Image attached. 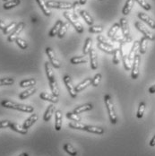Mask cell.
<instances>
[{"label":"cell","mask_w":155,"mask_h":156,"mask_svg":"<svg viewBox=\"0 0 155 156\" xmlns=\"http://www.w3.org/2000/svg\"><path fill=\"white\" fill-rule=\"evenodd\" d=\"M1 105L4 108H6V109H16V110H19V111L27 112V113H31L34 110V108L31 107V106L25 105V104H18L16 102L11 101H7V100H5V101H1Z\"/></svg>","instance_id":"6da1fadb"},{"label":"cell","mask_w":155,"mask_h":156,"mask_svg":"<svg viewBox=\"0 0 155 156\" xmlns=\"http://www.w3.org/2000/svg\"><path fill=\"white\" fill-rule=\"evenodd\" d=\"M104 102H105V105H106V108H107V111H108L111 124H113V125L117 124L118 117H117V114H116V110H115V108H114L112 99H111L109 94H106L104 96Z\"/></svg>","instance_id":"7a4b0ae2"},{"label":"cell","mask_w":155,"mask_h":156,"mask_svg":"<svg viewBox=\"0 0 155 156\" xmlns=\"http://www.w3.org/2000/svg\"><path fill=\"white\" fill-rule=\"evenodd\" d=\"M63 16L74 26V28L76 29V31H77L78 33H83V27L82 23L79 22V20H78L77 18H76L75 16H73V14L65 11V12H64Z\"/></svg>","instance_id":"3957f363"},{"label":"cell","mask_w":155,"mask_h":156,"mask_svg":"<svg viewBox=\"0 0 155 156\" xmlns=\"http://www.w3.org/2000/svg\"><path fill=\"white\" fill-rule=\"evenodd\" d=\"M48 7L49 8H57V9H71L73 8V4L69 2H60L55 0H48L46 2Z\"/></svg>","instance_id":"277c9868"},{"label":"cell","mask_w":155,"mask_h":156,"mask_svg":"<svg viewBox=\"0 0 155 156\" xmlns=\"http://www.w3.org/2000/svg\"><path fill=\"white\" fill-rule=\"evenodd\" d=\"M63 82H64V83H65V87H66L68 93L70 94V96H71L72 98H76V97L77 96V93H76V86L73 84V82H72L71 77H70L68 75L64 76V77H63Z\"/></svg>","instance_id":"5b68a950"},{"label":"cell","mask_w":155,"mask_h":156,"mask_svg":"<svg viewBox=\"0 0 155 156\" xmlns=\"http://www.w3.org/2000/svg\"><path fill=\"white\" fill-rule=\"evenodd\" d=\"M135 26H136V28L139 31H141L142 33H143V37H145V38H147L149 41H154L155 40V35L152 32V31H150V30H148L141 22H136V23H135Z\"/></svg>","instance_id":"8992f818"},{"label":"cell","mask_w":155,"mask_h":156,"mask_svg":"<svg viewBox=\"0 0 155 156\" xmlns=\"http://www.w3.org/2000/svg\"><path fill=\"white\" fill-rule=\"evenodd\" d=\"M140 63H141V57L140 55L136 54L132 64V72H131V77L132 79L136 80L139 76L140 70Z\"/></svg>","instance_id":"52a82bcc"},{"label":"cell","mask_w":155,"mask_h":156,"mask_svg":"<svg viewBox=\"0 0 155 156\" xmlns=\"http://www.w3.org/2000/svg\"><path fill=\"white\" fill-rule=\"evenodd\" d=\"M46 53L47 55H48V57L49 62L52 65V66L55 67V68H57V69L60 68L61 67V63L58 59V58L56 57L55 52L53 51V49L51 48L48 47L46 48Z\"/></svg>","instance_id":"ba28073f"},{"label":"cell","mask_w":155,"mask_h":156,"mask_svg":"<svg viewBox=\"0 0 155 156\" xmlns=\"http://www.w3.org/2000/svg\"><path fill=\"white\" fill-rule=\"evenodd\" d=\"M24 26H25V23H23V22L19 23L17 24V26L16 27V29L12 31L11 34L8 36L7 41H8V42H14V41H16V39L19 38L18 36L20 35V33H21L22 31L23 30Z\"/></svg>","instance_id":"9c48e42d"},{"label":"cell","mask_w":155,"mask_h":156,"mask_svg":"<svg viewBox=\"0 0 155 156\" xmlns=\"http://www.w3.org/2000/svg\"><path fill=\"white\" fill-rule=\"evenodd\" d=\"M138 18L141 21H143L145 23H147L151 28L155 29V21L148 15L144 14V13H139L138 14Z\"/></svg>","instance_id":"30bf717a"},{"label":"cell","mask_w":155,"mask_h":156,"mask_svg":"<svg viewBox=\"0 0 155 156\" xmlns=\"http://www.w3.org/2000/svg\"><path fill=\"white\" fill-rule=\"evenodd\" d=\"M90 62H91V68L93 70H96L98 68V56H97V52L95 49L92 48L90 51Z\"/></svg>","instance_id":"8fae6325"},{"label":"cell","mask_w":155,"mask_h":156,"mask_svg":"<svg viewBox=\"0 0 155 156\" xmlns=\"http://www.w3.org/2000/svg\"><path fill=\"white\" fill-rule=\"evenodd\" d=\"M92 78L88 77V78H85L83 82H81L79 84H77L76 86V93H80V92H82V91H83L86 87H88L89 85H92Z\"/></svg>","instance_id":"7c38bea8"},{"label":"cell","mask_w":155,"mask_h":156,"mask_svg":"<svg viewBox=\"0 0 155 156\" xmlns=\"http://www.w3.org/2000/svg\"><path fill=\"white\" fill-rule=\"evenodd\" d=\"M85 131L89 132V133H93V134H96V135H103L104 134V129L102 127L100 126H85L84 128Z\"/></svg>","instance_id":"4fadbf2b"},{"label":"cell","mask_w":155,"mask_h":156,"mask_svg":"<svg viewBox=\"0 0 155 156\" xmlns=\"http://www.w3.org/2000/svg\"><path fill=\"white\" fill-rule=\"evenodd\" d=\"M62 128V111L57 110L55 113V129L59 131Z\"/></svg>","instance_id":"5bb4252c"},{"label":"cell","mask_w":155,"mask_h":156,"mask_svg":"<svg viewBox=\"0 0 155 156\" xmlns=\"http://www.w3.org/2000/svg\"><path fill=\"white\" fill-rule=\"evenodd\" d=\"M113 63L115 65H118L120 61H121V58H123V52H122V47L118 48H115V51L113 53Z\"/></svg>","instance_id":"9a60e30c"},{"label":"cell","mask_w":155,"mask_h":156,"mask_svg":"<svg viewBox=\"0 0 155 156\" xmlns=\"http://www.w3.org/2000/svg\"><path fill=\"white\" fill-rule=\"evenodd\" d=\"M40 98L44 101H47L52 102V103H57L58 101V99L57 96H55L54 94H48V93H41L40 94Z\"/></svg>","instance_id":"2e32d148"},{"label":"cell","mask_w":155,"mask_h":156,"mask_svg":"<svg viewBox=\"0 0 155 156\" xmlns=\"http://www.w3.org/2000/svg\"><path fill=\"white\" fill-rule=\"evenodd\" d=\"M120 28H121V31H122V34L125 36V37H128L130 36L129 35V26H128V23H127V20L126 18H121L120 19Z\"/></svg>","instance_id":"e0dca14e"},{"label":"cell","mask_w":155,"mask_h":156,"mask_svg":"<svg viewBox=\"0 0 155 156\" xmlns=\"http://www.w3.org/2000/svg\"><path fill=\"white\" fill-rule=\"evenodd\" d=\"M38 119H39V117H38L37 114H35V113L31 114V116L24 121V123H23V127L26 128V129L30 128L31 126L33 125V124L38 120Z\"/></svg>","instance_id":"ac0fdd59"},{"label":"cell","mask_w":155,"mask_h":156,"mask_svg":"<svg viewBox=\"0 0 155 156\" xmlns=\"http://www.w3.org/2000/svg\"><path fill=\"white\" fill-rule=\"evenodd\" d=\"M48 83H49V87H50V90H51L52 94H54L55 96L58 97V95H59V89H58V83H57L56 79L53 78L51 80H48Z\"/></svg>","instance_id":"d6986e66"},{"label":"cell","mask_w":155,"mask_h":156,"mask_svg":"<svg viewBox=\"0 0 155 156\" xmlns=\"http://www.w3.org/2000/svg\"><path fill=\"white\" fill-rule=\"evenodd\" d=\"M93 109V105L92 103H85L83 105H81L79 107H76V109H74V112L76 113V114H81L83 112H85V111H90Z\"/></svg>","instance_id":"ffe728a7"},{"label":"cell","mask_w":155,"mask_h":156,"mask_svg":"<svg viewBox=\"0 0 155 156\" xmlns=\"http://www.w3.org/2000/svg\"><path fill=\"white\" fill-rule=\"evenodd\" d=\"M97 47L98 48H100V50L108 53V54H113L114 51H115V48L112 45H109V44H104V43H101V42H98L97 44Z\"/></svg>","instance_id":"44dd1931"},{"label":"cell","mask_w":155,"mask_h":156,"mask_svg":"<svg viewBox=\"0 0 155 156\" xmlns=\"http://www.w3.org/2000/svg\"><path fill=\"white\" fill-rule=\"evenodd\" d=\"M10 128L14 131H16L17 133L21 134V135H26L28 133V129L24 128L23 126L19 125V124H16V123H11L10 125Z\"/></svg>","instance_id":"7402d4cb"},{"label":"cell","mask_w":155,"mask_h":156,"mask_svg":"<svg viewBox=\"0 0 155 156\" xmlns=\"http://www.w3.org/2000/svg\"><path fill=\"white\" fill-rule=\"evenodd\" d=\"M36 91H37L36 87H34V86L30 87V88H28L27 90H25L24 92H23V93L20 94V95H19V99H20V100H25V99H27L28 97L31 96L32 94H35Z\"/></svg>","instance_id":"603a6c76"},{"label":"cell","mask_w":155,"mask_h":156,"mask_svg":"<svg viewBox=\"0 0 155 156\" xmlns=\"http://www.w3.org/2000/svg\"><path fill=\"white\" fill-rule=\"evenodd\" d=\"M62 24H63L62 21H61V20H58V21H57V23H55V25L53 26V28L49 31V33H48L49 37H54V36L58 35V31H59V30H60V28H61Z\"/></svg>","instance_id":"cb8c5ba5"},{"label":"cell","mask_w":155,"mask_h":156,"mask_svg":"<svg viewBox=\"0 0 155 156\" xmlns=\"http://www.w3.org/2000/svg\"><path fill=\"white\" fill-rule=\"evenodd\" d=\"M134 5H135V0H126L124 7H123V9H122V14H123L124 16L129 15V13L131 12V10H132Z\"/></svg>","instance_id":"d4e9b609"},{"label":"cell","mask_w":155,"mask_h":156,"mask_svg":"<svg viewBox=\"0 0 155 156\" xmlns=\"http://www.w3.org/2000/svg\"><path fill=\"white\" fill-rule=\"evenodd\" d=\"M36 1H37L39 6L41 7V11L43 12V14L46 16H50V15H51V11H50L49 7H48L46 2H45L44 0H36Z\"/></svg>","instance_id":"484cf974"},{"label":"cell","mask_w":155,"mask_h":156,"mask_svg":"<svg viewBox=\"0 0 155 156\" xmlns=\"http://www.w3.org/2000/svg\"><path fill=\"white\" fill-rule=\"evenodd\" d=\"M55 106L53 105V104H50L48 107V109H47L46 112H45V114H44V116H43V120L44 121H49L50 120V119H51V117H52V115H53V113L55 112Z\"/></svg>","instance_id":"4316f807"},{"label":"cell","mask_w":155,"mask_h":156,"mask_svg":"<svg viewBox=\"0 0 155 156\" xmlns=\"http://www.w3.org/2000/svg\"><path fill=\"white\" fill-rule=\"evenodd\" d=\"M80 15H81V16L83 18V20L86 22V23H87L88 25L93 26L94 21H93V17L91 16V15H90L87 11H85V10H82V11H81V13H80Z\"/></svg>","instance_id":"83f0119b"},{"label":"cell","mask_w":155,"mask_h":156,"mask_svg":"<svg viewBox=\"0 0 155 156\" xmlns=\"http://www.w3.org/2000/svg\"><path fill=\"white\" fill-rule=\"evenodd\" d=\"M63 148H64V150L65 151V153H67L69 155H71V156L77 155V151L76 150V148H75L71 144H68V143L65 144H64V146H63Z\"/></svg>","instance_id":"f1b7e54d"},{"label":"cell","mask_w":155,"mask_h":156,"mask_svg":"<svg viewBox=\"0 0 155 156\" xmlns=\"http://www.w3.org/2000/svg\"><path fill=\"white\" fill-rule=\"evenodd\" d=\"M36 84V80L34 78H29V79H25L20 82V86L22 88H26V87H32Z\"/></svg>","instance_id":"f546056e"},{"label":"cell","mask_w":155,"mask_h":156,"mask_svg":"<svg viewBox=\"0 0 155 156\" xmlns=\"http://www.w3.org/2000/svg\"><path fill=\"white\" fill-rule=\"evenodd\" d=\"M148 39L145 37H143L139 41V51L141 54H145L147 47H148Z\"/></svg>","instance_id":"4dcf8cb0"},{"label":"cell","mask_w":155,"mask_h":156,"mask_svg":"<svg viewBox=\"0 0 155 156\" xmlns=\"http://www.w3.org/2000/svg\"><path fill=\"white\" fill-rule=\"evenodd\" d=\"M138 48H139V41H136L134 42L133 46L131 48V50H130V52H129V54H128V58H129V59H130L131 61L134 60V58H135V57H136V52H137Z\"/></svg>","instance_id":"1f68e13d"},{"label":"cell","mask_w":155,"mask_h":156,"mask_svg":"<svg viewBox=\"0 0 155 156\" xmlns=\"http://www.w3.org/2000/svg\"><path fill=\"white\" fill-rule=\"evenodd\" d=\"M93 40L91 38H87L85 40V42H84V46H83V52L84 55H87L90 53L91 49L93 48Z\"/></svg>","instance_id":"d6a6232c"},{"label":"cell","mask_w":155,"mask_h":156,"mask_svg":"<svg viewBox=\"0 0 155 156\" xmlns=\"http://www.w3.org/2000/svg\"><path fill=\"white\" fill-rule=\"evenodd\" d=\"M21 4V0H10V1H7L5 2L4 5H3V7L6 10L8 9H11V8H14L17 5H19Z\"/></svg>","instance_id":"836d02e7"},{"label":"cell","mask_w":155,"mask_h":156,"mask_svg":"<svg viewBox=\"0 0 155 156\" xmlns=\"http://www.w3.org/2000/svg\"><path fill=\"white\" fill-rule=\"evenodd\" d=\"M88 62V58L86 57H73L70 58V63L73 65H78V64H84Z\"/></svg>","instance_id":"e575fe53"},{"label":"cell","mask_w":155,"mask_h":156,"mask_svg":"<svg viewBox=\"0 0 155 156\" xmlns=\"http://www.w3.org/2000/svg\"><path fill=\"white\" fill-rule=\"evenodd\" d=\"M45 70H46L47 77H48V80H51V79L55 78L54 72H53V69H52V65L50 64V62L45 63Z\"/></svg>","instance_id":"d590c367"},{"label":"cell","mask_w":155,"mask_h":156,"mask_svg":"<svg viewBox=\"0 0 155 156\" xmlns=\"http://www.w3.org/2000/svg\"><path fill=\"white\" fill-rule=\"evenodd\" d=\"M119 28H120V24L119 23H114L111 26V28L109 29V32H108V37L110 38V39H112L115 35H117V32L118 31Z\"/></svg>","instance_id":"8d00e7d4"},{"label":"cell","mask_w":155,"mask_h":156,"mask_svg":"<svg viewBox=\"0 0 155 156\" xmlns=\"http://www.w3.org/2000/svg\"><path fill=\"white\" fill-rule=\"evenodd\" d=\"M66 118L68 119H70L71 121H74V122H80L82 120L81 117L78 114L75 113L74 111L73 112H67L66 113Z\"/></svg>","instance_id":"74e56055"},{"label":"cell","mask_w":155,"mask_h":156,"mask_svg":"<svg viewBox=\"0 0 155 156\" xmlns=\"http://www.w3.org/2000/svg\"><path fill=\"white\" fill-rule=\"evenodd\" d=\"M145 108H146V104L144 101H141L139 104V107H138V110H137V113H136V117L138 119H142L143 117V114L145 112Z\"/></svg>","instance_id":"f35d334b"},{"label":"cell","mask_w":155,"mask_h":156,"mask_svg":"<svg viewBox=\"0 0 155 156\" xmlns=\"http://www.w3.org/2000/svg\"><path fill=\"white\" fill-rule=\"evenodd\" d=\"M122 61H123V65H124L125 69L126 71L131 70V68H132V64H131V63H132V61L129 59L128 55H124V56H123Z\"/></svg>","instance_id":"ab89813d"},{"label":"cell","mask_w":155,"mask_h":156,"mask_svg":"<svg viewBox=\"0 0 155 156\" xmlns=\"http://www.w3.org/2000/svg\"><path fill=\"white\" fill-rule=\"evenodd\" d=\"M69 126V127H71V128H73V129H78V130H84V128H85V126L84 124H83V123H80V122H71V123H69L68 124Z\"/></svg>","instance_id":"60d3db41"},{"label":"cell","mask_w":155,"mask_h":156,"mask_svg":"<svg viewBox=\"0 0 155 156\" xmlns=\"http://www.w3.org/2000/svg\"><path fill=\"white\" fill-rule=\"evenodd\" d=\"M17 23L16 22H12L10 24H8L6 27H5V29L3 31V32H4V34H5V35H7V34H9L11 31H13L15 29H16V27L17 26Z\"/></svg>","instance_id":"b9f144b4"},{"label":"cell","mask_w":155,"mask_h":156,"mask_svg":"<svg viewBox=\"0 0 155 156\" xmlns=\"http://www.w3.org/2000/svg\"><path fill=\"white\" fill-rule=\"evenodd\" d=\"M14 83H15L14 78H0V86H3V85H11V84H13Z\"/></svg>","instance_id":"7bdbcfd3"},{"label":"cell","mask_w":155,"mask_h":156,"mask_svg":"<svg viewBox=\"0 0 155 156\" xmlns=\"http://www.w3.org/2000/svg\"><path fill=\"white\" fill-rule=\"evenodd\" d=\"M80 3L77 2V1H76L74 4H73V16H75L76 18H77L78 19V16H79V13H81V11H80Z\"/></svg>","instance_id":"ee69618b"},{"label":"cell","mask_w":155,"mask_h":156,"mask_svg":"<svg viewBox=\"0 0 155 156\" xmlns=\"http://www.w3.org/2000/svg\"><path fill=\"white\" fill-rule=\"evenodd\" d=\"M136 1L140 5H141L144 10H146V11H150V10L152 9L151 5H150L146 0H136Z\"/></svg>","instance_id":"f6af8a7d"},{"label":"cell","mask_w":155,"mask_h":156,"mask_svg":"<svg viewBox=\"0 0 155 156\" xmlns=\"http://www.w3.org/2000/svg\"><path fill=\"white\" fill-rule=\"evenodd\" d=\"M67 29H68V25H67L66 23H63L62 26H61L60 30H59L58 33V38H60V39L64 38V36L65 35V33H66V31H67Z\"/></svg>","instance_id":"bcb514c9"},{"label":"cell","mask_w":155,"mask_h":156,"mask_svg":"<svg viewBox=\"0 0 155 156\" xmlns=\"http://www.w3.org/2000/svg\"><path fill=\"white\" fill-rule=\"evenodd\" d=\"M16 44L19 46V47L21 48L22 49H26L27 48H28V43L24 41V40H23V39H21V38H17L16 41Z\"/></svg>","instance_id":"7dc6e473"},{"label":"cell","mask_w":155,"mask_h":156,"mask_svg":"<svg viewBox=\"0 0 155 156\" xmlns=\"http://www.w3.org/2000/svg\"><path fill=\"white\" fill-rule=\"evenodd\" d=\"M101 77H102V76H101V74H97V75H95V76L93 78V80H92V85L94 86V87H97L99 84H100V80H101Z\"/></svg>","instance_id":"c3c4849f"},{"label":"cell","mask_w":155,"mask_h":156,"mask_svg":"<svg viewBox=\"0 0 155 156\" xmlns=\"http://www.w3.org/2000/svg\"><path fill=\"white\" fill-rule=\"evenodd\" d=\"M102 31H103V27L100 25H93V26H90L89 28V31L91 33H100Z\"/></svg>","instance_id":"681fc988"},{"label":"cell","mask_w":155,"mask_h":156,"mask_svg":"<svg viewBox=\"0 0 155 156\" xmlns=\"http://www.w3.org/2000/svg\"><path fill=\"white\" fill-rule=\"evenodd\" d=\"M97 40H98L99 42H101V43H104V44H109V45H111V43H110V41H109V40H108L106 37L102 36V35H98V36H97Z\"/></svg>","instance_id":"f907efd6"},{"label":"cell","mask_w":155,"mask_h":156,"mask_svg":"<svg viewBox=\"0 0 155 156\" xmlns=\"http://www.w3.org/2000/svg\"><path fill=\"white\" fill-rule=\"evenodd\" d=\"M11 123H12V122L9 121V120H2V121H0V128L10 127Z\"/></svg>","instance_id":"816d5d0a"},{"label":"cell","mask_w":155,"mask_h":156,"mask_svg":"<svg viewBox=\"0 0 155 156\" xmlns=\"http://www.w3.org/2000/svg\"><path fill=\"white\" fill-rule=\"evenodd\" d=\"M148 91H149V93H150V94H155V84L152 85V86L149 88V90H148Z\"/></svg>","instance_id":"f5cc1de1"},{"label":"cell","mask_w":155,"mask_h":156,"mask_svg":"<svg viewBox=\"0 0 155 156\" xmlns=\"http://www.w3.org/2000/svg\"><path fill=\"white\" fill-rule=\"evenodd\" d=\"M5 27H6V26H5V24L3 23V21L0 20V29H1L2 31H4V30L5 29Z\"/></svg>","instance_id":"db71d44e"},{"label":"cell","mask_w":155,"mask_h":156,"mask_svg":"<svg viewBox=\"0 0 155 156\" xmlns=\"http://www.w3.org/2000/svg\"><path fill=\"white\" fill-rule=\"evenodd\" d=\"M150 146H152V147L155 146V136L152 138V140L150 141Z\"/></svg>","instance_id":"11a10c76"},{"label":"cell","mask_w":155,"mask_h":156,"mask_svg":"<svg viewBox=\"0 0 155 156\" xmlns=\"http://www.w3.org/2000/svg\"><path fill=\"white\" fill-rule=\"evenodd\" d=\"M79 3H80L81 5H85L87 3V0H79Z\"/></svg>","instance_id":"9f6ffc18"},{"label":"cell","mask_w":155,"mask_h":156,"mask_svg":"<svg viewBox=\"0 0 155 156\" xmlns=\"http://www.w3.org/2000/svg\"><path fill=\"white\" fill-rule=\"evenodd\" d=\"M19 156H29V154H27V153H23V154H20Z\"/></svg>","instance_id":"6f0895ef"},{"label":"cell","mask_w":155,"mask_h":156,"mask_svg":"<svg viewBox=\"0 0 155 156\" xmlns=\"http://www.w3.org/2000/svg\"><path fill=\"white\" fill-rule=\"evenodd\" d=\"M4 1H5V2H7V1H8V0H4Z\"/></svg>","instance_id":"680465c9"},{"label":"cell","mask_w":155,"mask_h":156,"mask_svg":"<svg viewBox=\"0 0 155 156\" xmlns=\"http://www.w3.org/2000/svg\"><path fill=\"white\" fill-rule=\"evenodd\" d=\"M101 1H102V0H101Z\"/></svg>","instance_id":"91938a15"}]
</instances>
